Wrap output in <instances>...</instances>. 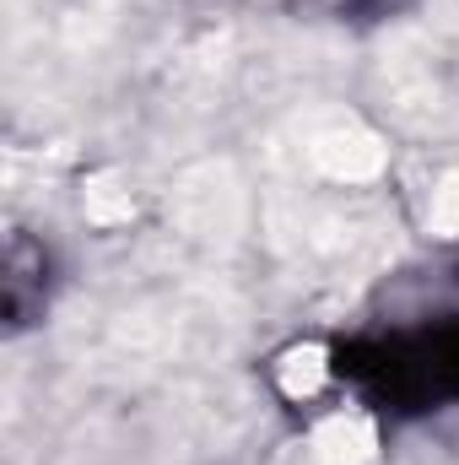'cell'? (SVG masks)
<instances>
[{
	"label": "cell",
	"mask_w": 459,
	"mask_h": 465,
	"mask_svg": "<svg viewBox=\"0 0 459 465\" xmlns=\"http://www.w3.org/2000/svg\"><path fill=\"white\" fill-rule=\"evenodd\" d=\"M341 373L367 379L373 390H384L405 406H433L459 390V325L416 331V336H400L373 351H351Z\"/></svg>",
	"instance_id": "6da1fadb"
}]
</instances>
